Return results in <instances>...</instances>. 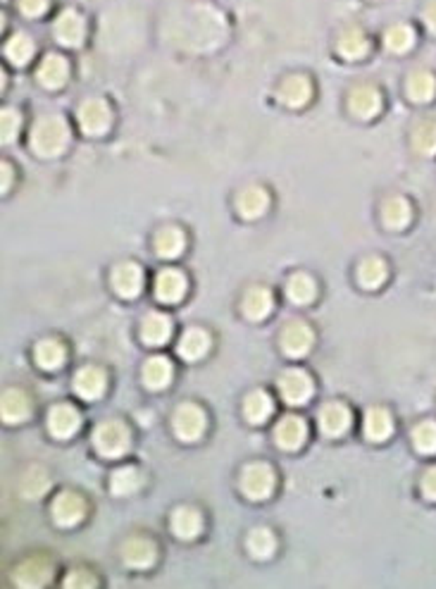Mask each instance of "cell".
I'll list each match as a JSON object with an SVG mask.
<instances>
[{"instance_id":"obj_10","label":"cell","mask_w":436,"mask_h":589,"mask_svg":"<svg viewBox=\"0 0 436 589\" xmlns=\"http://www.w3.org/2000/svg\"><path fill=\"white\" fill-rule=\"evenodd\" d=\"M276 98L291 110L306 108L310 98H313V84H310L306 74H291L279 84Z\"/></svg>"},{"instance_id":"obj_44","label":"cell","mask_w":436,"mask_h":589,"mask_svg":"<svg viewBox=\"0 0 436 589\" xmlns=\"http://www.w3.org/2000/svg\"><path fill=\"white\" fill-rule=\"evenodd\" d=\"M20 127H22V115H20L15 108L3 110V117H0L3 144H10V141H15L17 134H20Z\"/></svg>"},{"instance_id":"obj_15","label":"cell","mask_w":436,"mask_h":589,"mask_svg":"<svg viewBox=\"0 0 436 589\" xmlns=\"http://www.w3.org/2000/svg\"><path fill=\"white\" fill-rule=\"evenodd\" d=\"M122 559L131 568H151L158 560V546L148 537H131L124 542Z\"/></svg>"},{"instance_id":"obj_33","label":"cell","mask_w":436,"mask_h":589,"mask_svg":"<svg viewBox=\"0 0 436 589\" xmlns=\"http://www.w3.org/2000/svg\"><path fill=\"white\" fill-rule=\"evenodd\" d=\"M389 268L379 255H367L360 265H358V279L365 289H379L386 282Z\"/></svg>"},{"instance_id":"obj_2","label":"cell","mask_w":436,"mask_h":589,"mask_svg":"<svg viewBox=\"0 0 436 589\" xmlns=\"http://www.w3.org/2000/svg\"><path fill=\"white\" fill-rule=\"evenodd\" d=\"M94 446L105 459H119L131 446L129 427L122 420H103L94 429Z\"/></svg>"},{"instance_id":"obj_26","label":"cell","mask_w":436,"mask_h":589,"mask_svg":"<svg viewBox=\"0 0 436 589\" xmlns=\"http://www.w3.org/2000/svg\"><path fill=\"white\" fill-rule=\"evenodd\" d=\"M172 532L179 539H196L203 532V516L201 510L182 506L172 513Z\"/></svg>"},{"instance_id":"obj_6","label":"cell","mask_w":436,"mask_h":589,"mask_svg":"<svg viewBox=\"0 0 436 589\" xmlns=\"http://www.w3.org/2000/svg\"><path fill=\"white\" fill-rule=\"evenodd\" d=\"M315 386L313 379L308 375L306 370H300V368H289V370L282 372V377H279V394H282V399L291 406H300V403H306L310 396H313Z\"/></svg>"},{"instance_id":"obj_38","label":"cell","mask_w":436,"mask_h":589,"mask_svg":"<svg viewBox=\"0 0 436 589\" xmlns=\"http://www.w3.org/2000/svg\"><path fill=\"white\" fill-rule=\"evenodd\" d=\"M210 351V336L205 329H189L179 342V356L186 361H198Z\"/></svg>"},{"instance_id":"obj_37","label":"cell","mask_w":436,"mask_h":589,"mask_svg":"<svg viewBox=\"0 0 436 589\" xmlns=\"http://www.w3.org/2000/svg\"><path fill=\"white\" fill-rule=\"evenodd\" d=\"M286 296L293 303H299V306L310 303L317 296V282L310 275H306V272H299V275H293L286 282Z\"/></svg>"},{"instance_id":"obj_45","label":"cell","mask_w":436,"mask_h":589,"mask_svg":"<svg viewBox=\"0 0 436 589\" xmlns=\"http://www.w3.org/2000/svg\"><path fill=\"white\" fill-rule=\"evenodd\" d=\"M20 15L27 20H38L51 10V0H15Z\"/></svg>"},{"instance_id":"obj_39","label":"cell","mask_w":436,"mask_h":589,"mask_svg":"<svg viewBox=\"0 0 436 589\" xmlns=\"http://www.w3.org/2000/svg\"><path fill=\"white\" fill-rule=\"evenodd\" d=\"M34 358H37V363L41 365L44 370H58L60 365L65 363L67 351L65 346L55 342V339H44V342L37 344Z\"/></svg>"},{"instance_id":"obj_32","label":"cell","mask_w":436,"mask_h":589,"mask_svg":"<svg viewBox=\"0 0 436 589\" xmlns=\"http://www.w3.org/2000/svg\"><path fill=\"white\" fill-rule=\"evenodd\" d=\"M275 306V299H272V294L267 289H262V286H253V289L246 291V296H243V313L251 320H265Z\"/></svg>"},{"instance_id":"obj_40","label":"cell","mask_w":436,"mask_h":589,"mask_svg":"<svg viewBox=\"0 0 436 589\" xmlns=\"http://www.w3.org/2000/svg\"><path fill=\"white\" fill-rule=\"evenodd\" d=\"M243 413L253 425H260L272 415V399H269V394L265 392H253L246 396V403H243Z\"/></svg>"},{"instance_id":"obj_17","label":"cell","mask_w":436,"mask_h":589,"mask_svg":"<svg viewBox=\"0 0 436 589\" xmlns=\"http://www.w3.org/2000/svg\"><path fill=\"white\" fill-rule=\"evenodd\" d=\"M186 289H189V282L186 277L179 270H162L160 275L155 277V296L162 301V303H177L186 296Z\"/></svg>"},{"instance_id":"obj_41","label":"cell","mask_w":436,"mask_h":589,"mask_svg":"<svg viewBox=\"0 0 436 589\" xmlns=\"http://www.w3.org/2000/svg\"><path fill=\"white\" fill-rule=\"evenodd\" d=\"M248 549H251L255 559H269V556L276 552L275 535H272L267 527H258V530L251 532V537H248Z\"/></svg>"},{"instance_id":"obj_19","label":"cell","mask_w":436,"mask_h":589,"mask_svg":"<svg viewBox=\"0 0 436 589\" xmlns=\"http://www.w3.org/2000/svg\"><path fill=\"white\" fill-rule=\"evenodd\" d=\"M320 429L322 435L327 436H341L346 429L350 427V422H353V413H350L349 408L343 406V403H325L320 411Z\"/></svg>"},{"instance_id":"obj_9","label":"cell","mask_w":436,"mask_h":589,"mask_svg":"<svg viewBox=\"0 0 436 589\" xmlns=\"http://www.w3.org/2000/svg\"><path fill=\"white\" fill-rule=\"evenodd\" d=\"M370 48V37H367L363 27H358V24L343 27V29L336 34V53H339L341 58L350 60V62L367 58Z\"/></svg>"},{"instance_id":"obj_4","label":"cell","mask_w":436,"mask_h":589,"mask_svg":"<svg viewBox=\"0 0 436 589\" xmlns=\"http://www.w3.org/2000/svg\"><path fill=\"white\" fill-rule=\"evenodd\" d=\"M53 37L65 48H79L86 41V17L79 10L65 8L53 22Z\"/></svg>"},{"instance_id":"obj_7","label":"cell","mask_w":436,"mask_h":589,"mask_svg":"<svg viewBox=\"0 0 436 589\" xmlns=\"http://www.w3.org/2000/svg\"><path fill=\"white\" fill-rule=\"evenodd\" d=\"M384 108V98L372 84H356L349 91V110L358 120H374Z\"/></svg>"},{"instance_id":"obj_48","label":"cell","mask_w":436,"mask_h":589,"mask_svg":"<svg viewBox=\"0 0 436 589\" xmlns=\"http://www.w3.org/2000/svg\"><path fill=\"white\" fill-rule=\"evenodd\" d=\"M422 22H424L429 34L436 37V0H429L427 5L422 8Z\"/></svg>"},{"instance_id":"obj_47","label":"cell","mask_w":436,"mask_h":589,"mask_svg":"<svg viewBox=\"0 0 436 589\" xmlns=\"http://www.w3.org/2000/svg\"><path fill=\"white\" fill-rule=\"evenodd\" d=\"M422 494L427 496L429 502H436V466H432L422 477Z\"/></svg>"},{"instance_id":"obj_8","label":"cell","mask_w":436,"mask_h":589,"mask_svg":"<svg viewBox=\"0 0 436 589\" xmlns=\"http://www.w3.org/2000/svg\"><path fill=\"white\" fill-rule=\"evenodd\" d=\"M205 427L208 418L203 408H198L196 403H184L175 413V432L182 442H198L205 435Z\"/></svg>"},{"instance_id":"obj_30","label":"cell","mask_w":436,"mask_h":589,"mask_svg":"<svg viewBox=\"0 0 436 589\" xmlns=\"http://www.w3.org/2000/svg\"><path fill=\"white\" fill-rule=\"evenodd\" d=\"M31 415V401L29 396L20 389H8L3 394V420L10 425L27 420Z\"/></svg>"},{"instance_id":"obj_29","label":"cell","mask_w":436,"mask_h":589,"mask_svg":"<svg viewBox=\"0 0 436 589\" xmlns=\"http://www.w3.org/2000/svg\"><path fill=\"white\" fill-rule=\"evenodd\" d=\"M393 435V418L386 408H370L365 413V436L370 442H384Z\"/></svg>"},{"instance_id":"obj_36","label":"cell","mask_w":436,"mask_h":589,"mask_svg":"<svg viewBox=\"0 0 436 589\" xmlns=\"http://www.w3.org/2000/svg\"><path fill=\"white\" fill-rule=\"evenodd\" d=\"M413 148L424 158L436 155V120H420L413 127Z\"/></svg>"},{"instance_id":"obj_16","label":"cell","mask_w":436,"mask_h":589,"mask_svg":"<svg viewBox=\"0 0 436 589\" xmlns=\"http://www.w3.org/2000/svg\"><path fill=\"white\" fill-rule=\"evenodd\" d=\"M276 444L286 449V452H296L300 446L306 444L308 439V425L299 415H286L275 429Z\"/></svg>"},{"instance_id":"obj_14","label":"cell","mask_w":436,"mask_h":589,"mask_svg":"<svg viewBox=\"0 0 436 589\" xmlns=\"http://www.w3.org/2000/svg\"><path fill=\"white\" fill-rule=\"evenodd\" d=\"M112 286H115L117 296L134 299L144 289V270L138 268L136 262H119L112 270Z\"/></svg>"},{"instance_id":"obj_24","label":"cell","mask_w":436,"mask_h":589,"mask_svg":"<svg viewBox=\"0 0 436 589\" xmlns=\"http://www.w3.org/2000/svg\"><path fill=\"white\" fill-rule=\"evenodd\" d=\"M105 386H108V377H105V372L98 370V368H84V370L74 375V392H77V396H81V399H98V396H103V392H105Z\"/></svg>"},{"instance_id":"obj_27","label":"cell","mask_w":436,"mask_h":589,"mask_svg":"<svg viewBox=\"0 0 436 589\" xmlns=\"http://www.w3.org/2000/svg\"><path fill=\"white\" fill-rule=\"evenodd\" d=\"M186 251V234L179 227H162L160 232L155 234V253L162 258H179Z\"/></svg>"},{"instance_id":"obj_20","label":"cell","mask_w":436,"mask_h":589,"mask_svg":"<svg viewBox=\"0 0 436 589\" xmlns=\"http://www.w3.org/2000/svg\"><path fill=\"white\" fill-rule=\"evenodd\" d=\"M81 425V415L79 411L70 403H60L51 411L48 415V429H51L53 436H58V439H70V436L79 429Z\"/></svg>"},{"instance_id":"obj_21","label":"cell","mask_w":436,"mask_h":589,"mask_svg":"<svg viewBox=\"0 0 436 589\" xmlns=\"http://www.w3.org/2000/svg\"><path fill=\"white\" fill-rule=\"evenodd\" d=\"M53 577V563L45 559H29L15 570V582L20 587H44Z\"/></svg>"},{"instance_id":"obj_31","label":"cell","mask_w":436,"mask_h":589,"mask_svg":"<svg viewBox=\"0 0 436 589\" xmlns=\"http://www.w3.org/2000/svg\"><path fill=\"white\" fill-rule=\"evenodd\" d=\"M34 55H37V44H34V38H31L29 34L17 31V34H12V37L8 38V44H5V58H8L12 65H29Z\"/></svg>"},{"instance_id":"obj_18","label":"cell","mask_w":436,"mask_h":589,"mask_svg":"<svg viewBox=\"0 0 436 589\" xmlns=\"http://www.w3.org/2000/svg\"><path fill=\"white\" fill-rule=\"evenodd\" d=\"M382 222L386 229H406L413 222V203L406 196H386L382 201Z\"/></svg>"},{"instance_id":"obj_5","label":"cell","mask_w":436,"mask_h":589,"mask_svg":"<svg viewBox=\"0 0 436 589\" xmlns=\"http://www.w3.org/2000/svg\"><path fill=\"white\" fill-rule=\"evenodd\" d=\"M275 470L265 463H251L241 473V489L248 499L262 502L275 492Z\"/></svg>"},{"instance_id":"obj_12","label":"cell","mask_w":436,"mask_h":589,"mask_svg":"<svg viewBox=\"0 0 436 589\" xmlns=\"http://www.w3.org/2000/svg\"><path fill=\"white\" fill-rule=\"evenodd\" d=\"M37 81L44 88H62L70 81V62L60 53H48L37 70Z\"/></svg>"},{"instance_id":"obj_42","label":"cell","mask_w":436,"mask_h":589,"mask_svg":"<svg viewBox=\"0 0 436 589\" xmlns=\"http://www.w3.org/2000/svg\"><path fill=\"white\" fill-rule=\"evenodd\" d=\"M51 489V477L45 473L44 468H29L27 475L22 477V492L24 496H29V499H38V496H44L45 492Z\"/></svg>"},{"instance_id":"obj_49","label":"cell","mask_w":436,"mask_h":589,"mask_svg":"<svg viewBox=\"0 0 436 589\" xmlns=\"http://www.w3.org/2000/svg\"><path fill=\"white\" fill-rule=\"evenodd\" d=\"M12 179H15V170L10 162H3V191L8 194L12 189Z\"/></svg>"},{"instance_id":"obj_25","label":"cell","mask_w":436,"mask_h":589,"mask_svg":"<svg viewBox=\"0 0 436 589\" xmlns=\"http://www.w3.org/2000/svg\"><path fill=\"white\" fill-rule=\"evenodd\" d=\"M417 44V31H415L413 24L407 22H396L391 27H386L384 31V46L386 51L396 53V55H403V53H410Z\"/></svg>"},{"instance_id":"obj_13","label":"cell","mask_w":436,"mask_h":589,"mask_svg":"<svg viewBox=\"0 0 436 589\" xmlns=\"http://www.w3.org/2000/svg\"><path fill=\"white\" fill-rule=\"evenodd\" d=\"M313 342H315L313 329L308 328L306 322H291V325L284 328L282 336H279L282 351L291 358L306 356L308 351H310V346H313Z\"/></svg>"},{"instance_id":"obj_22","label":"cell","mask_w":436,"mask_h":589,"mask_svg":"<svg viewBox=\"0 0 436 589\" xmlns=\"http://www.w3.org/2000/svg\"><path fill=\"white\" fill-rule=\"evenodd\" d=\"M269 208V194L262 187H246L236 196V211L243 220L262 218Z\"/></svg>"},{"instance_id":"obj_34","label":"cell","mask_w":436,"mask_h":589,"mask_svg":"<svg viewBox=\"0 0 436 589\" xmlns=\"http://www.w3.org/2000/svg\"><path fill=\"white\" fill-rule=\"evenodd\" d=\"M144 485V473L134 466H124L119 470L112 473L110 477V489H112V494L117 496H129L134 492H138Z\"/></svg>"},{"instance_id":"obj_1","label":"cell","mask_w":436,"mask_h":589,"mask_svg":"<svg viewBox=\"0 0 436 589\" xmlns=\"http://www.w3.org/2000/svg\"><path fill=\"white\" fill-rule=\"evenodd\" d=\"M29 141L34 153L41 158H58L60 153H65L72 141V131L60 115H45L34 122Z\"/></svg>"},{"instance_id":"obj_43","label":"cell","mask_w":436,"mask_h":589,"mask_svg":"<svg viewBox=\"0 0 436 589\" xmlns=\"http://www.w3.org/2000/svg\"><path fill=\"white\" fill-rule=\"evenodd\" d=\"M413 444L420 453H436V422L424 420L413 429Z\"/></svg>"},{"instance_id":"obj_35","label":"cell","mask_w":436,"mask_h":589,"mask_svg":"<svg viewBox=\"0 0 436 589\" xmlns=\"http://www.w3.org/2000/svg\"><path fill=\"white\" fill-rule=\"evenodd\" d=\"M169 379H172V363H169L168 358L155 356L144 365V382L148 389L160 392V389L169 385Z\"/></svg>"},{"instance_id":"obj_11","label":"cell","mask_w":436,"mask_h":589,"mask_svg":"<svg viewBox=\"0 0 436 589\" xmlns=\"http://www.w3.org/2000/svg\"><path fill=\"white\" fill-rule=\"evenodd\" d=\"M53 520L60 525V527H74L79 525L86 516V502L81 499L79 494L74 492H62L60 496H55L53 502Z\"/></svg>"},{"instance_id":"obj_28","label":"cell","mask_w":436,"mask_h":589,"mask_svg":"<svg viewBox=\"0 0 436 589\" xmlns=\"http://www.w3.org/2000/svg\"><path fill=\"white\" fill-rule=\"evenodd\" d=\"M141 336L148 346H162L172 336V322L168 315L148 313L145 320L141 322Z\"/></svg>"},{"instance_id":"obj_23","label":"cell","mask_w":436,"mask_h":589,"mask_svg":"<svg viewBox=\"0 0 436 589\" xmlns=\"http://www.w3.org/2000/svg\"><path fill=\"white\" fill-rule=\"evenodd\" d=\"M406 94L413 103H432L436 98V77L429 70H415L407 74L406 81Z\"/></svg>"},{"instance_id":"obj_3","label":"cell","mask_w":436,"mask_h":589,"mask_svg":"<svg viewBox=\"0 0 436 589\" xmlns=\"http://www.w3.org/2000/svg\"><path fill=\"white\" fill-rule=\"evenodd\" d=\"M77 122L88 137H103L112 127V108L103 98H88L77 110Z\"/></svg>"},{"instance_id":"obj_46","label":"cell","mask_w":436,"mask_h":589,"mask_svg":"<svg viewBox=\"0 0 436 589\" xmlns=\"http://www.w3.org/2000/svg\"><path fill=\"white\" fill-rule=\"evenodd\" d=\"M95 585L98 582L88 570H72L65 580V587H95Z\"/></svg>"}]
</instances>
